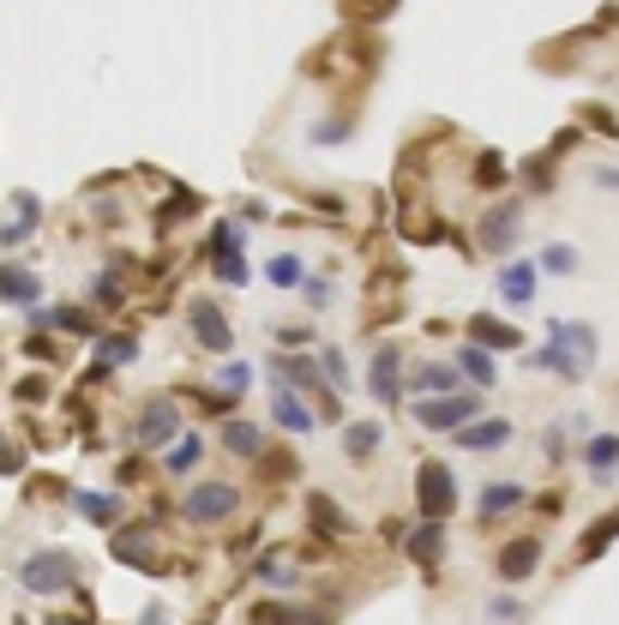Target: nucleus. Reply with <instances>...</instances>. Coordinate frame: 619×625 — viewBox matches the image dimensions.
<instances>
[{
  "mask_svg": "<svg viewBox=\"0 0 619 625\" xmlns=\"http://www.w3.org/2000/svg\"><path fill=\"white\" fill-rule=\"evenodd\" d=\"M42 283L37 271H25V265H0V301H13V307H37Z\"/></svg>",
  "mask_w": 619,
  "mask_h": 625,
  "instance_id": "9b49d317",
  "label": "nucleus"
},
{
  "mask_svg": "<svg viewBox=\"0 0 619 625\" xmlns=\"http://www.w3.org/2000/svg\"><path fill=\"white\" fill-rule=\"evenodd\" d=\"M583 463H590L595 482H614L619 475V433H595V439L583 445Z\"/></svg>",
  "mask_w": 619,
  "mask_h": 625,
  "instance_id": "4468645a",
  "label": "nucleus"
},
{
  "mask_svg": "<svg viewBox=\"0 0 619 625\" xmlns=\"http://www.w3.org/2000/svg\"><path fill=\"white\" fill-rule=\"evenodd\" d=\"M379 445H386V428H379V421H349L343 428V457L349 463H367Z\"/></svg>",
  "mask_w": 619,
  "mask_h": 625,
  "instance_id": "ddd939ff",
  "label": "nucleus"
},
{
  "mask_svg": "<svg viewBox=\"0 0 619 625\" xmlns=\"http://www.w3.org/2000/svg\"><path fill=\"white\" fill-rule=\"evenodd\" d=\"M614 535H619V518H602L590 535H583V560H595V553H602V547L614 541Z\"/></svg>",
  "mask_w": 619,
  "mask_h": 625,
  "instance_id": "7c9ffc66",
  "label": "nucleus"
},
{
  "mask_svg": "<svg viewBox=\"0 0 619 625\" xmlns=\"http://www.w3.org/2000/svg\"><path fill=\"white\" fill-rule=\"evenodd\" d=\"M542 271H554V277H571V271H578V247H566V241H554V247L542 253Z\"/></svg>",
  "mask_w": 619,
  "mask_h": 625,
  "instance_id": "c85d7f7f",
  "label": "nucleus"
},
{
  "mask_svg": "<svg viewBox=\"0 0 619 625\" xmlns=\"http://www.w3.org/2000/svg\"><path fill=\"white\" fill-rule=\"evenodd\" d=\"M535 565H542V541H511L500 553V577H505V584H523Z\"/></svg>",
  "mask_w": 619,
  "mask_h": 625,
  "instance_id": "2eb2a0df",
  "label": "nucleus"
},
{
  "mask_svg": "<svg viewBox=\"0 0 619 625\" xmlns=\"http://www.w3.org/2000/svg\"><path fill=\"white\" fill-rule=\"evenodd\" d=\"M139 625H168V608H163V601H151V608L139 613Z\"/></svg>",
  "mask_w": 619,
  "mask_h": 625,
  "instance_id": "f704fd0d",
  "label": "nucleus"
},
{
  "mask_svg": "<svg viewBox=\"0 0 619 625\" xmlns=\"http://www.w3.org/2000/svg\"><path fill=\"white\" fill-rule=\"evenodd\" d=\"M30 319H37V326H54V331H91V319L78 307H37Z\"/></svg>",
  "mask_w": 619,
  "mask_h": 625,
  "instance_id": "a878e982",
  "label": "nucleus"
},
{
  "mask_svg": "<svg viewBox=\"0 0 619 625\" xmlns=\"http://www.w3.org/2000/svg\"><path fill=\"white\" fill-rule=\"evenodd\" d=\"M547 337L559 343V355H566L571 379L590 373V361H595V331H590V326H566V319H547Z\"/></svg>",
  "mask_w": 619,
  "mask_h": 625,
  "instance_id": "39448f33",
  "label": "nucleus"
},
{
  "mask_svg": "<svg viewBox=\"0 0 619 625\" xmlns=\"http://www.w3.org/2000/svg\"><path fill=\"white\" fill-rule=\"evenodd\" d=\"M265 277H271L277 289H295V283H301V277H307V271H301V259H295V253H277V259L265 265Z\"/></svg>",
  "mask_w": 619,
  "mask_h": 625,
  "instance_id": "cd10ccee",
  "label": "nucleus"
},
{
  "mask_svg": "<svg viewBox=\"0 0 619 625\" xmlns=\"http://www.w3.org/2000/svg\"><path fill=\"white\" fill-rule=\"evenodd\" d=\"M175 433H181V409L163 404V397H156V404H144V416L132 421V445H168Z\"/></svg>",
  "mask_w": 619,
  "mask_h": 625,
  "instance_id": "423d86ee",
  "label": "nucleus"
},
{
  "mask_svg": "<svg viewBox=\"0 0 619 625\" xmlns=\"http://www.w3.org/2000/svg\"><path fill=\"white\" fill-rule=\"evenodd\" d=\"M235 506H241V494H235L229 482H199V487H187L181 518L187 523H223V518H235Z\"/></svg>",
  "mask_w": 619,
  "mask_h": 625,
  "instance_id": "20e7f679",
  "label": "nucleus"
},
{
  "mask_svg": "<svg viewBox=\"0 0 619 625\" xmlns=\"http://www.w3.org/2000/svg\"><path fill=\"white\" fill-rule=\"evenodd\" d=\"M409 416L421 421L427 433H457V428H469V421L481 416V397H476V391H452V397H415Z\"/></svg>",
  "mask_w": 619,
  "mask_h": 625,
  "instance_id": "f03ea898",
  "label": "nucleus"
},
{
  "mask_svg": "<svg viewBox=\"0 0 619 625\" xmlns=\"http://www.w3.org/2000/svg\"><path fill=\"white\" fill-rule=\"evenodd\" d=\"M301 289H307L313 307H325V301H331V283H319V277H301Z\"/></svg>",
  "mask_w": 619,
  "mask_h": 625,
  "instance_id": "72a5a7b5",
  "label": "nucleus"
},
{
  "mask_svg": "<svg viewBox=\"0 0 619 625\" xmlns=\"http://www.w3.org/2000/svg\"><path fill=\"white\" fill-rule=\"evenodd\" d=\"M199 457H205V439H199V433H181V439H168L163 469H168V475H193Z\"/></svg>",
  "mask_w": 619,
  "mask_h": 625,
  "instance_id": "f3484780",
  "label": "nucleus"
},
{
  "mask_svg": "<svg viewBox=\"0 0 619 625\" xmlns=\"http://www.w3.org/2000/svg\"><path fill=\"white\" fill-rule=\"evenodd\" d=\"M115 553L127 565H151V530H121L115 535Z\"/></svg>",
  "mask_w": 619,
  "mask_h": 625,
  "instance_id": "5701e85b",
  "label": "nucleus"
},
{
  "mask_svg": "<svg viewBox=\"0 0 619 625\" xmlns=\"http://www.w3.org/2000/svg\"><path fill=\"white\" fill-rule=\"evenodd\" d=\"M139 361V337H103L97 343V367H127Z\"/></svg>",
  "mask_w": 619,
  "mask_h": 625,
  "instance_id": "393cba45",
  "label": "nucleus"
},
{
  "mask_svg": "<svg viewBox=\"0 0 619 625\" xmlns=\"http://www.w3.org/2000/svg\"><path fill=\"white\" fill-rule=\"evenodd\" d=\"M457 373H464V379H476V385H481V391H488V385H493V379H500V367H493V355H488V349H481V343H469V349H464V355H457Z\"/></svg>",
  "mask_w": 619,
  "mask_h": 625,
  "instance_id": "412c9836",
  "label": "nucleus"
},
{
  "mask_svg": "<svg viewBox=\"0 0 619 625\" xmlns=\"http://www.w3.org/2000/svg\"><path fill=\"white\" fill-rule=\"evenodd\" d=\"M500 295L511 301V307H529V301H535V265L529 259L500 265Z\"/></svg>",
  "mask_w": 619,
  "mask_h": 625,
  "instance_id": "f8f14e48",
  "label": "nucleus"
},
{
  "mask_svg": "<svg viewBox=\"0 0 619 625\" xmlns=\"http://www.w3.org/2000/svg\"><path fill=\"white\" fill-rule=\"evenodd\" d=\"M78 518H91V523H103V530H109V523L121 518V499L115 494H78Z\"/></svg>",
  "mask_w": 619,
  "mask_h": 625,
  "instance_id": "b1692460",
  "label": "nucleus"
},
{
  "mask_svg": "<svg viewBox=\"0 0 619 625\" xmlns=\"http://www.w3.org/2000/svg\"><path fill=\"white\" fill-rule=\"evenodd\" d=\"M517 229H523V211H517V205L488 211V222H481V247H488V253H505V247L517 241Z\"/></svg>",
  "mask_w": 619,
  "mask_h": 625,
  "instance_id": "1a4fd4ad",
  "label": "nucleus"
},
{
  "mask_svg": "<svg viewBox=\"0 0 619 625\" xmlns=\"http://www.w3.org/2000/svg\"><path fill=\"white\" fill-rule=\"evenodd\" d=\"M367 385H374L379 404H403V355L397 349H379L374 367H367Z\"/></svg>",
  "mask_w": 619,
  "mask_h": 625,
  "instance_id": "6e6552de",
  "label": "nucleus"
},
{
  "mask_svg": "<svg viewBox=\"0 0 619 625\" xmlns=\"http://www.w3.org/2000/svg\"><path fill=\"white\" fill-rule=\"evenodd\" d=\"M452 391H457V367H439V361L415 367V397H452Z\"/></svg>",
  "mask_w": 619,
  "mask_h": 625,
  "instance_id": "6ab92c4d",
  "label": "nucleus"
},
{
  "mask_svg": "<svg viewBox=\"0 0 619 625\" xmlns=\"http://www.w3.org/2000/svg\"><path fill=\"white\" fill-rule=\"evenodd\" d=\"M469 337H476L481 349H511V343H517V331L493 326V319H469Z\"/></svg>",
  "mask_w": 619,
  "mask_h": 625,
  "instance_id": "bb28decb",
  "label": "nucleus"
},
{
  "mask_svg": "<svg viewBox=\"0 0 619 625\" xmlns=\"http://www.w3.org/2000/svg\"><path fill=\"white\" fill-rule=\"evenodd\" d=\"M271 409H277V421H283L289 433H313V409H307V397H301L295 385H271Z\"/></svg>",
  "mask_w": 619,
  "mask_h": 625,
  "instance_id": "9d476101",
  "label": "nucleus"
},
{
  "mask_svg": "<svg viewBox=\"0 0 619 625\" xmlns=\"http://www.w3.org/2000/svg\"><path fill=\"white\" fill-rule=\"evenodd\" d=\"M523 482H488L481 487V518H505V511H517L523 506Z\"/></svg>",
  "mask_w": 619,
  "mask_h": 625,
  "instance_id": "a211bd4d",
  "label": "nucleus"
},
{
  "mask_svg": "<svg viewBox=\"0 0 619 625\" xmlns=\"http://www.w3.org/2000/svg\"><path fill=\"white\" fill-rule=\"evenodd\" d=\"M403 553H409V560H421V565H433L439 553H445V530H439V523H415V535L403 541Z\"/></svg>",
  "mask_w": 619,
  "mask_h": 625,
  "instance_id": "aec40b11",
  "label": "nucleus"
},
{
  "mask_svg": "<svg viewBox=\"0 0 619 625\" xmlns=\"http://www.w3.org/2000/svg\"><path fill=\"white\" fill-rule=\"evenodd\" d=\"M319 361H325V379H331V385H349V361H343L337 349H325Z\"/></svg>",
  "mask_w": 619,
  "mask_h": 625,
  "instance_id": "473e14b6",
  "label": "nucleus"
},
{
  "mask_svg": "<svg viewBox=\"0 0 619 625\" xmlns=\"http://www.w3.org/2000/svg\"><path fill=\"white\" fill-rule=\"evenodd\" d=\"M457 506V482L445 463H421L415 469V511H421V523H445Z\"/></svg>",
  "mask_w": 619,
  "mask_h": 625,
  "instance_id": "7ed1b4c3",
  "label": "nucleus"
},
{
  "mask_svg": "<svg viewBox=\"0 0 619 625\" xmlns=\"http://www.w3.org/2000/svg\"><path fill=\"white\" fill-rule=\"evenodd\" d=\"M488 620H493V625L523 620V601H517V596H493V601H488Z\"/></svg>",
  "mask_w": 619,
  "mask_h": 625,
  "instance_id": "2f4dec72",
  "label": "nucleus"
},
{
  "mask_svg": "<svg viewBox=\"0 0 619 625\" xmlns=\"http://www.w3.org/2000/svg\"><path fill=\"white\" fill-rule=\"evenodd\" d=\"M187 326H193V337L205 343L211 355H229L235 331H229V319H223V312L211 307V301H193V307H187Z\"/></svg>",
  "mask_w": 619,
  "mask_h": 625,
  "instance_id": "0eeeda50",
  "label": "nucleus"
},
{
  "mask_svg": "<svg viewBox=\"0 0 619 625\" xmlns=\"http://www.w3.org/2000/svg\"><path fill=\"white\" fill-rule=\"evenodd\" d=\"M223 445H229L235 457H258V445H265V433H258L253 421H229V428H223Z\"/></svg>",
  "mask_w": 619,
  "mask_h": 625,
  "instance_id": "4be33fe9",
  "label": "nucleus"
},
{
  "mask_svg": "<svg viewBox=\"0 0 619 625\" xmlns=\"http://www.w3.org/2000/svg\"><path fill=\"white\" fill-rule=\"evenodd\" d=\"M457 439H464V451H500L505 439H511V421H469V428H457Z\"/></svg>",
  "mask_w": 619,
  "mask_h": 625,
  "instance_id": "dca6fc26",
  "label": "nucleus"
},
{
  "mask_svg": "<svg viewBox=\"0 0 619 625\" xmlns=\"http://www.w3.org/2000/svg\"><path fill=\"white\" fill-rule=\"evenodd\" d=\"M18 584H25L30 596H61V589L78 584V560L61 553V547H42V553H30V560L18 565Z\"/></svg>",
  "mask_w": 619,
  "mask_h": 625,
  "instance_id": "f257e3e1",
  "label": "nucleus"
},
{
  "mask_svg": "<svg viewBox=\"0 0 619 625\" xmlns=\"http://www.w3.org/2000/svg\"><path fill=\"white\" fill-rule=\"evenodd\" d=\"M217 385L229 391V397H241V391L253 385V373H247V361H223V367H217Z\"/></svg>",
  "mask_w": 619,
  "mask_h": 625,
  "instance_id": "c756f323",
  "label": "nucleus"
}]
</instances>
